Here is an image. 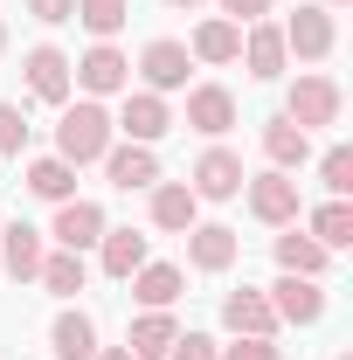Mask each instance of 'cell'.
I'll return each instance as SVG.
<instances>
[{"mask_svg":"<svg viewBox=\"0 0 353 360\" xmlns=\"http://www.w3.org/2000/svg\"><path fill=\"white\" fill-rule=\"evenodd\" d=\"M104 153H111V111H104V104H70L63 125H56V160L90 167V160H104Z\"/></svg>","mask_w":353,"mask_h":360,"instance_id":"6da1fadb","label":"cell"},{"mask_svg":"<svg viewBox=\"0 0 353 360\" xmlns=\"http://www.w3.org/2000/svg\"><path fill=\"white\" fill-rule=\"evenodd\" d=\"M167 125H174V111H167V97H160V90H132V97H125V111L111 118V132H125L132 146L167 139Z\"/></svg>","mask_w":353,"mask_h":360,"instance_id":"7a4b0ae2","label":"cell"},{"mask_svg":"<svg viewBox=\"0 0 353 360\" xmlns=\"http://www.w3.org/2000/svg\"><path fill=\"white\" fill-rule=\"evenodd\" d=\"M284 118H291L298 132L333 125V118H340V84H333V77H298V84H291V104H284Z\"/></svg>","mask_w":353,"mask_h":360,"instance_id":"3957f363","label":"cell"},{"mask_svg":"<svg viewBox=\"0 0 353 360\" xmlns=\"http://www.w3.org/2000/svg\"><path fill=\"white\" fill-rule=\"evenodd\" d=\"M270 312H277V326H312V319L326 312V291H319V277H277L270 284Z\"/></svg>","mask_w":353,"mask_h":360,"instance_id":"277c9868","label":"cell"},{"mask_svg":"<svg viewBox=\"0 0 353 360\" xmlns=\"http://www.w3.org/2000/svg\"><path fill=\"white\" fill-rule=\"evenodd\" d=\"M222 326H229L236 340H277V312H270L264 291H250V284L222 298Z\"/></svg>","mask_w":353,"mask_h":360,"instance_id":"5b68a950","label":"cell"},{"mask_svg":"<svg viewBox=\"0 0 353 360\" xmlns=\"http://www.w3.org/2000/svg\"><path fill=\"white\" fill-rule=\"evenodd\" d=\"M243 160L229 153V146H208L201 153V167H194V201H236L243 194Z\"/></svg>","mask_w":353,"mask_h":360,"instance_id":"8992f818","label":"cell"},{"mask_svg":"<svg viewBox=\"0 0 353 360\" xmlns=\"http://www.w3.org/2000/svg\"><path fill=\"white\" fill-rule=\"evenodd\" d=\"M250 208H257V222H270V229H284V222H298V180L291 174H257L250 180Z\"/></svg>","mask_w":353,"mask_h":360,"instance_id":"52a82bcc","label":"cell"},{"mask_svg":"<svg viewBox=\"0 0 353 360\" xmlns=\"http://www.w3.org/2000/svg\"><path fill=\"white\" fill-rule=\"evenodd\" d=\"M70 77H77L90 97H111V90H125V84H132V63H125V56H118L111 42H97L84 63H70Z\"/></svg>","mask_w":353,"mask_h":360,"instance_id":"ba28073f","label":"cell"},{"mask_svg":"<svg viewBox=\"0 0 353 360\" xmlns=\"http://www.w3.org/2000/svg\"><path fill=\"white\" fill-rule=\"evenodd\" d=\"M21 70H28V90H35V97H42V104H63V97H70V84H77V77H70V56H63V49H28V56H21Z\"/></svg>","mask_w":353,"mask_h":360,"instance_id":"9c48e42d","label":"cell"},{"mask_svg":"<svg viewBox=\"0 0 353 360\" xmlns=\"http://www.w3.org/2000/svg\"><path fill=\"white\" fill-rule=\"evenodd\" d=\"M49 236H56L63 250L84 257L90 243L104 236V208H97V201H56V229H49Z\"/></svg>","mask_w":353,"mask_h":360,"instance_id":"30bf717a","label":"cell"},{"mask_svg":"<svg viewBox=\"0 0 353 360\" xmlns=\"http://www.w3.org/2000/svg\"><path fill=\"white\" fill-rule=\"evenodd\" d=\"M104 174H111V187L139 194V187H160V160H153V146H111Z\"/></svg>","mask_w":353,"mask_h":360,"instance_id":"8fae6325","label":"cell"},{"mask_svg":"<svg viewBox=\"0 0 353 360\" xmlns=\"http://www.w3.org/2000/svg\"><path fill=\"white\" fill-rule=\"evenodd\" d=\"M284 49H298L305 63L333 56V14H326V7H298V14L284 21Z\"/></svg>","mask_w":353,"mask_h":360,"instance_id":"7c38bea8","label":"cell"},{"mask_svg":"<svg viewBox=\"0 0 353 360\" xmlns=\"http://www.w3.org/2000/svg\"><path fill=\"white\" fill-rule=\"evenodd\" d=\"M284 28H270V21H250V35H243V63H250V77L270 84V77H284Z\"/></svg>","mask_w":353,"mask_h":360,"instance_id":"4fadbf2b","label":"cell"},{"mask_svg":"<svg viewBox=\"0 0 353 360\" xmlns=\"http://www.w3.org/2000/svg\"><path fill=\"white\" fill-rule=\"evenodd\" d=\"M187 125H194V132H208V139H222L229 125H236V97H229L222 84L187 90Z\"/></svg>","mask_w":353,"mask_h":360,"instance_id":"5bb4252c","label":"cell"},{"mask_svg":"<svg viewBox=\"0 0 353 360\" xmlns=\"http://www.w3.org/2000/svg\"><path fill=\"white\" fill-rule=\"evenodd\" d=\"M0 270H7V277H35V270H42V236L28 222L0 229Z\"/></svg>","mask_w":353,"mask_h":360,"instance_id":"9a60e30c","label":"cell"},{"mask_svg":"<svg viewBox=\"0 0 353 360\" xmlns=\"http://www.w3.org/2000/svg\"><path fill=\"white\" fill-rule=\"evenodd\" d=\"M125 284H132V298L146 305V312H167V305L180 298V270L174 264H139Z\"/></svg>","mask_w":353,"mask_h":360,"instance_id":"2e32d148","label":"cell"},{"mask_svg":"<svg viewBox=\"0 0 353 360\" xmlns=\"http://www.w3.org/2000/svg\"><path fill=\"white\" fill-rule=\"evenodd\" d=\"M264 153H270L277 174H291V167H305V160H312V132H298L291 118H270V125H264Z\"/></svg>","mask_w":353,"mask_h":360,"instance_id":"e0dca14e","label":"cell"},{"mask_svg":"<svg viewBox=\"0 0 353 360\" xmlns=\"http://www.w3.org/2000/svg\"><path fill=\"white\" fill-rule=\"evenodd\" d=\"M187 257H194V270H229L236 264V229H222V222L187 229Z\"/></svg>","mask_w":353,"mask_h":360,"instance_id":"ac0fdd59","label":"cell"},{"mask_svg":"<svg viewBox=\"0 0 353 360\" xmlns=\"http://www.w3.org/2000/svg\"><path fill=\"white\" fill-rule=\"evenodd\" d=\"M187 63H194V56H187L180 42H146V56H139V70H146L153 90H180L187 84Z\"/></svg>","mask_w":353,"mask_h":360,"instance_id":"d6986e66","label":"cell"},{"mask_svg":"<svg viewBox=\"0 0 353 360\" xmlns=\"http://www.w3.org/2000/svg\"><path fill=\"white\" fill-rule=\"evenodd\" d=\"M97 250H104V277H118V284L146 264V236H139V229H104Z\"/></svg>","mask_w":353,"mask_h":360,"instance_id":"ffe728a7","label":"cell"},{"mask_svg":"<svg viewBox=\"0 0 353 360\" xmlns=\"http://www.w3.org/2000/svg\"><path fill=\"white\" fill-rule=\"evenodd\" d=\"M194 208H201V201H194V187H187V180H167V187H153V222H160V229L187 236V229H194Z\"/></svg>","mask_w":353,"mask_h":360,"instance_id":"44dd1931","label":"cell"},{"mask_svg":"<svg viewBox=\"0 0 353 360\" xmlns=\"http://www.w3.org/2000/svg\"><path fill=\"white\" fill-rule=\"evenodd\" d=\"M174 340H180L174 312H139V319H132V340H125V347H132L139 360H167V347H174Z\"/></svg>","mask_w":353,"mask_h":360,"instance_id":"7402d4cb","label":"cell"},{"mask_svg":"<svg viewBox=\"0 0 353 360\" xmlns=\"http://www.w3.org/2000/svg\"><path fill=\"white\" fill-rule=\"evenodd\" d=\"M187 56H194V63H236V56H243V28H236V21H201Z\"/></svg>","mask_w":353,"mask_h":360,"instance_id":"603a6c76","label":"cell"},{"mask_svg":"<svg viewBox=\"0 0 353 360\" xmlns=\"http://www.w3.org/2000/svg\"><path fill=\"white\" fill-rule=\"evenodd\" d=\"M49 347L63 360H90L97 354V326H90V312H63L56 326H49Z\"/></svg>","mask_w":353,"mask_h":360,"instance_id":"cb8c5ba5","label":"cell"},{"mask_svg":"<svg viewBox=\"0 0 353 360\" xmlns=\"http://www.w3.org/2000/svg\"><path fill=\"white\" fill-rule=\"evenodd\" d=\"M312 243H319V250H347V243H353V208H347V201L312 208Z\"/></svg>","mask_w":353,"mask_h":360,"instance_id":"d4e9b609","label":"cell"},{"mask_svg":"<svg viewBox=\"0 0 353 360\" xmlns=\"http://www.w3.org/2000/svg\"><path fill=\"white\" fill-rule=\"evenodd\" d=\"M35 277H42L56 298H77L90 270H84V257H77V250H56V257H42V270H35Z\"/></svg>","mask_w":353,"mask_h":360,"instance_id":"484cf974","label":"cell"},{"mask_svg":"<svg viewBox=\"0 0 353 360\" xmlns=\"http://www.w3.org/2000/svg\"><path fill=\"white\" fill-rule=\"evenodd\" d=\"M326 257H333V250H319V243H312V236H298V229H291V236H277V264L291 270V277H319V270H326Z\"/></svg>","mask_w":353,"mask_h":360,"instance_id":"4316f807","label":"cell"},{"mask_svg":"<svg viewBox=\"0 0 353 360\" xmlns=\"http://www.w3.org/2000/svg\"><path fill=\"white\" fill-rule=\"evenodd\" d=\"M28 187H35L42 201H77V167H70V160H35V167H28Z\"/></svg>","mask_w":353,"mask_h":360,"instance_id":"83f0119b","label":"cell"},{"mask_svg":"<svg viewBox=\"0 0 353 360\" xmlns=\"http://www.w3.org/2000/svg\"><path fill=\"white\" fill-rule=\"evenodd\" d=\"M77 21H84L97 42H111V35L132 21V0H77Z\"/></svg>","mask_w":353,"mask_h":360,"instance_id":"f1b7e54d","label":"cell"},{"mask_svg":"<svg viewBox=\"0 0 353 360\" xmlns=\"http://www.w3.org/2000/svg\"><path fill=\"white\" fill-rule=\"evenodd\" d=\"M319 180L333 187V201H347L353 194V146H333V153L319 160Z\"/></svg>","mask_w":353,"mask_h":360,"instance_id":"f546056e","label":"cell"},{"mask_svg":"<svg viewBox=\"0 0 353 360\" xmlns=\"http://www.w3.org/2000/svg\"><path fill=\"white\" fill-rule=\"evenodd\" d=\"M167 360H222V347L208 340V333H180L174 347H167Z\"/></svg>","mask_w":353,"mask_h":360,"instance_id":"4dcf8cb0","label":"cell"},{"mask_svg":"<svg viewBox=\"0 0 353 360\" xmlns=\"http://www.w3.org/2000/svg\"><path fill=\"white\" fill-rule=\"evenodd\" d=\"M21 146H28V118L14 104H0V153H21Z\"/></svg>","mask_w":353,"mask_h":360,"instance_id":"1f68e13d","label":"cell"},{"mask_svg":"<svg viewBox=\"0 0 353 360\" xmlns=\"http://www.w3.org/2000/svg\"><path fill=\"white\" fill-rule=\"evenodd\" d=\"M222 360H284V354H277V340H236V347H222Z\"/></svg>","mask_w":353,"mask_h":360,"instance_id":"d6a6232c","label":"cell"},{"mask_svg":"<svg viewBox=\"0 0 353 360\" xmlns=\"http://www.w3.org/2000/svg\"><path fill=\"white\" fill-rule=\"evenodd\" d=\"M264 14H270V0H222V21H236V28H250Z\"/></svg>","mask_w":353,"mask_h":360,"instance_id":"836d02e7","label":"cell"},{"mask_svg":"<svg viewBox=\"0 0 353 360\" xmlns=\"http://www.w3.org/2000/svg\"><path fill=\"white\" fill-rule=\"evenodd\" d=\"M28 14L56 28V21H77V0H28Z\"/></svg>","mask_w":353,"mask_h":360,"instance_id":"e575fe53","label":"cell"},{"mask_svg":"<svg viewBox=\"0 0 353 360\" xmlns=\"http://www.w3.org/2000/svg\"><path fill=\"white\" fill-rule=\"evenodd\" d=\"M97 360H139L132 347H97Z\"/></svg>","mask_w":353,"mask_h":360,"instance_id":"d590c367","label":"cell"},{"mask_svg":"<svg viewBox=\"0 0 353 360\" xmlns=\"http://www.w3.org/2000/svg\"><path fill=\"white\" fill-rule=\"evenodd\" d=\"M167 7H201V0H167Z\"/></svg>","mask_w":353,"mask_h":360,"instance_id":"8d00e7d4","label":"cell"},{"mask_svg":"<svg viewBox=\"0 0 353 360\" xmlns=\"http://www.w3.org/2000/svg\"><path fill=\"white\" fill-rule=\"evenodd\" d=\"M326 7H347V0H326Z\"/></svg>","mask_w":353,"mask_h":360,"instance_id":"74e56055","label":"cell"},{"mask_svg":"<svg viewBox=\"0 0 353 360\" xmlns=\"http://www.w3.org/2000/svg\"><path fill=\"white\" fill-rule=\"evenodd\" d=\"M0 49H7V28H0Z\"/></svg>","mask_w":353,"mask_h":360,"instance_id":"f35d334b","label":"cell"},{"mask_svg":"<svg viewBox=\"0 0 353 360\" xmlns=\"http://www.w3.org/2000/svg\"><path fill=\"white\" fill-rule=\"evenodd\" d=\"M340 360H353V354H340Z\"/></svg>","mask_w":353,"mask_h":360,"instance_id":"ab89813d","label":"cell"}]
</instances>
